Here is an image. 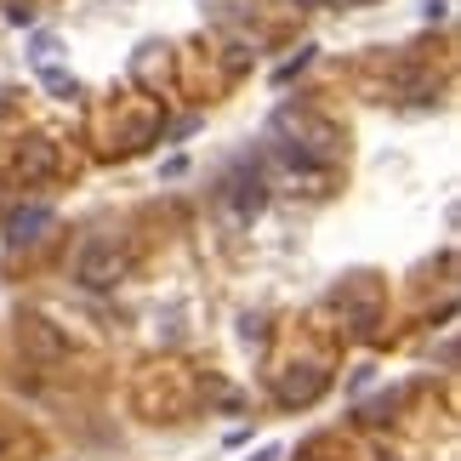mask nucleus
<instances>
[{
	"mask_svg": "<svg viewBox=\"0 0 461 461\" xmlns=\"http://www.w3.org/2000/svg\"><path fill=\"white\" fill-rule=\"evenodd\" d=\"M126 262H131V257L120 251L114 240H92V245L80 251V262H75V279H80L86 291H109L114 279L126 274Z\"/></svg>",
	"mask_w": 461,
	"mask_h": 461,
	"instance_id": "nucleus-1",
	"label": "nucleus"
},
{
	"mask_svg": "<svg viewBox=\"0 0 461 461\" xmlns=\"http://www.w3.org/2000/svg\"><path fill=\"white\" fill-rule=\"evenodd\" d=\"M51 166H58V149H51L46 137H29V143L17 149V176H23V183H34V176H46Z\"/></svg>",
	"mask_w": 461,
	"mask_h": 461,
	"instance_id": "nucleus-3",
	"label": "nucleus"
},
{
	"mask_svg": "<svg viewBox=\"0 0 461 461\" xmlns=\"http://www.w3.org/2000/svg\"><path fill=\"white\" fill-rule=\"evenodd\" d=\"M257 461H279V450H262V456H257Z\"/></svg>",
	"mask_w": 461,
	"mask_h": 461,
	"instance_id": "nucleus-5",
	"label": "nucleus"
},
{
	"mask_svg": "<svg viewBox=\"0 0 461 461\" xmlns=\"http://www.w3.org/2000/svg\"><path fill=\"white\" fill-rule=\"evenodd\" d=\"M0 456H6V433H0Z\"/></svg>",
	"mask_w": 461,
	"mask_h": 461,
	"instance_id": "nucleus-6",
	"label": "nucleus"
},
{
	"mask_svg": "<svg viewBox=\"0 0 461 461\" xmlns=\"http://www.w3.org/2000/svg\"><path fill=\"white\" fill-rule=\"evenodd\" d=\"M41 80H46L58 97H75V75H63V68H51V63H46V68H41Z\"/></svg>",
	"mask_w": 461,
	"mask_h": 461,
	"instance_id": "nucleus-4",
	"label": "nucleus"
},
{
	"mask_svg": "<svg viewBox=\"0 0 461 461\" xmlns=\"http://www.w3.org/2000/svg\"><path fill=\"white\" fill-rule=\"evenodd\" d=\"M51 222H58V211H51V205H23V211H12L6 240H12V245H34V240H46Z\"/></svg>",
	"mask_w": 461,
	"mask_h": 461,
	"instance_id": "nucleus-2",
	"label": "nucleus"
}]
</instances>
